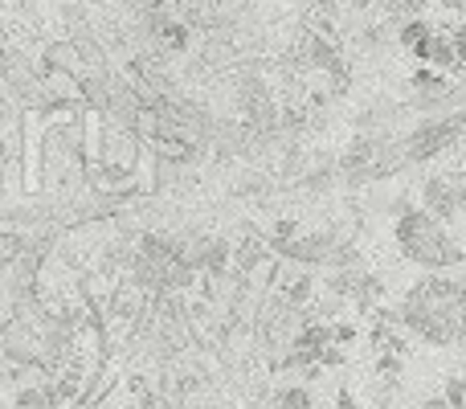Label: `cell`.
Listing matches in <instances>:
<instances>
[{
    "instance_id": "52a82bcc",
    "label": "cell",
    "mask_w": 466,
    "mask_h": 409,
    "mask_svg": "<svg viewBox=\"0 0 466 409\" xmlns=\"http://www.w3.org/2000/svg\"><path fill=\"white\" fill-rule=\"evenodd\" d=\"M454 299H459V312H466V274L459 279V295H454Z\"/></svg>"
},
{
    "instance_id": "8992f818",
    "label": "cell",
    "mask_w": 466,
    "mask_h": 409,
    "mask_svg": "<svg viewBox=\"0 0 466 409\" xmlns=\"http://www.w3.org/2000/svg\"><path fill=\"white\" fill-rule=\"evenodd\" d=\"M282 405H307L311 402V394H303V389H287V394H279Z\"/></svg>"
},
{
    "instance_id": "5b68a950",
    "label": "cell",
    "mask_w": 466,
    "mask_h": 409,
    "mask_svg": "<svg viewBox=\"0 0 466 409\" xmlns=\"http://www.w3.org/2000/svg\"><path fill=\"white\" fill-rule=\"evenodd\" d=\"M430 33H434V25H430V21H418V16H413V21L401 29V46L410 49V54H418V57H421V49H426Z\"/></svg>"
},
{
    "instance_id": "277c9868",
    "label": "cell",
    "mask_w": 466,
    "mask_h": 409,
    "mask_svg": "<svg viewBox=\"0 0 466 409\" xmlns=\"http://www.w3.org/2000/svg\"><path fill=\"white\" fill-rule=\"evenodd\" d=\"M152 37L160 41L164 49H180V46H185V25L172 21V16H160V13H156V16H152Z\"/></svg>"
},
{
    "instance_id": "7a4b0ae2",
    "label": "cell",
    "mask_w": 466,
    "mask_h": 409,
    "mask_svg": "<svg viewBox=\"0 0 466 409\" xmlns=\"http://www.w3.org/2000/svg\"><path fill=\"white\" fill-rule=\"evenodd\" d=\"M459 131H462V119H434V123H426V128H418L410 139H405V156H410V160H426V156L442 152V148L451 144Z\"/></svg>"
},
{
    "instance_id": "3957f363",
    "label": "cell",
    "mask_w": 466,
    "mask_h": 409,
    "mask_svg": "<svg viewBox=\"0 0 466 409\" xmlns=\"http://www.w3.org/2000/svg\"><path fill=\"white\" fill-rule=\"evenodd\" d=\"M426 205L434 217H454L459 209H466V185L459 177H434L426 185Z\"/></svg>"
},
{
    "instance_id": "6da1fadb",
    "label": "cell",
    "mask_w": 466,
    "mask_h": 409,
    "mask_svg": "<svg viewBox=\"0 0 466 409\" xmlns=\"http://www.w3.org/2000/svg\"><path fill=\"white\" fill-rule=\"evenodd\" d=\"M397 238H401V250L413 258V262L426 266H454L462 258V250L451 241V233L434 221V213H410L397 225Z\"/></svg>"
}]
</instances>
